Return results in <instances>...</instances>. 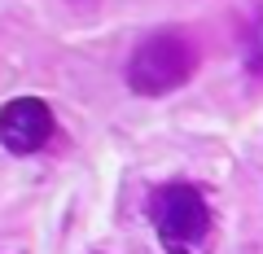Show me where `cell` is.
I'll list each match as a JSON object with an SVG mask.
<instances>
[{"label": "cell", "instance_id": "1", "mask_svg": "<svg viewBox=\"0 0 263 254\" xmlns=\"http://www.w3.org/2000/svg\"><path fill=\"white\" fill-rule=\"evenodd\" d=\"M145 215H149L167 254H206L211 250L215 215H211V202L197 184H158L145 198Z\"/></svg>", "mask_w": 263, "mask_h": 254}, {"label": "cell", "instance_id": "2", "mask_svg": "<svg viewBox=\"0 0 263 254\" xmlns=\"http://www.w3.org/2000/svg\"><path fill=\"white\" fill-rule=\"evenodd\" d=\"M197 70V48L189 35L176 31H158L149 35L127 62V88L136 96H167L180 84H189Z\"/></svg>", "mask_w": 263, "mask_h": 254}, {"label": "cell", "instance_id": "3", "mask_svg": "<svg viewBox=\"0 0 263 254\" xmlns=\"http://www.w3.org/2000/svg\"><path fill=\"white\" fill-rule=\"evenodd\" d=\"M53 136V110L40 96H13L0 105V145L9 153H35Z\"/></svg>", "mask_w": 263, "mask_h": 254}, {"label": "cell", "instance_id": "4", "mask_svg": "<svg viewBox=\"0 0 263 254\" xmlns=\"http://www.w3.org/2000/svg\"><path fill=\"white\" fill-rule=\"evenodd\" d=\"M241 57H246V70H250L254 79H263V13H254V18H250V27H246Z\"/></svg>", "mask_w": 263, "mask_h": 254}]
</instances>
